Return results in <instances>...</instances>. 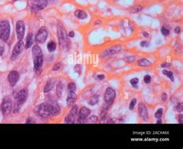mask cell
<instances>
[{"label": "cell", "instance_id": "cell-40", "mask_svg": "<svg viewBox=\"0 0 183 149\" xmlns=\"http://www.w3.org/2000/svg\"><path fill=\"white\" fill-rule=\"evenodd\" d=\"M176 110L178 113H179V112L180 113H181V112H182V103H180V104H178V105H177Z\"/></svg>", "mask_w": 183, "mask_h": 149}, {"label": "cell", "instance_id": "cell-33", "mask_svg": "<svg viewBox=\"0 0 183 149\" xmlns=\"http://www.w3.org/2000/svg\"><path fill=\"white\" fill-rule=\"evenodd\" d=\"M138 82H139V80L138 79V78H133V79H131V80H130V83H131V84L132 85L134 88H138Z\"/></svg>", "mask_w": 183, "mask_h": 149}, {"label": "cell", "instance_id": "cell-1", "mask_svg": "<svg viewBox=\"0 0 183 149\" xmlns=\"http://www.w3.org/2000/svg\"><path fill=\"white\" fill-rule=\"evenodd\" d=\"M57 35H58L59 43L60 48L69 49L70 46V41L68 39V34L63 25L60 24L57 27Z\"/></svg>", "mask_w": 183, "mask_h": 149}, {"label": "cell", "instance_id": "cell-2", "mask_svg": "<svg viewBox=\"0 0 183 149\" xmlns=\"http://www.w3.org/2000/svg\"><path fill=\"white\" fill-rule=\"evenodd\" d=\"M32 58L34 63V70H38L42 67L43 63V54L42 50L38 45H35L32 47Z\"/></svg>", "mask_w": 183, "mask_h": 149}, {"label": "cell", "instance_id": "cell-26", "mask_svg": "<svg viewBox=\"0 0 183 149\" xmlns=\"http://www.w3.org/2000/svg\"><path fill=\"white\" fill-rule=\"evenodd\" d=\"M141 10H142V6L139 5H137L131 7V8L129 9V12L130 13H131V14H134V13H139V12L141 11Z\"/></svg>", "mask_w": 183, "mask_h": 149}, {"label": "cell", "instance_id": "cell-45", "mask_svg": "<svg viewBox=\"0 0 183 149\" xmlns=\"http://www.w3.org/2000/svg\"><path fill=\"white\" fill-rule=\"evenodd\" d=\"M104 79V75L103 74H99L98 76H97V80H103Z\"/></svg>", "mask_w": 183, "mask_h": 149}, {"label": "cell", "instance_id": "cell-39", "mask_svg": "<svg viewBox=\"0 0 183 149\" xmlns=\"http://www.w3.org/2000/svg\"><path fill=\"white\" fill-rule=\"evenodd\" d=\"M61 67V63H57V64H55L53 67V70H54V71H57V70H60V68Z\"/></svg>", "mask_w": 183, "mask_h": 149}, {"label": "cell", "instance_id": "cell-3", "mask_svg": "<svg viewBox=\"0 0 183 149\" xmlns=\"http://www.w3.org/2000/svg\"><path fill=\"white\" fill-rule=\"evenodd\" d=\"M10 35V25L6 20L0 22V39L3 42H7Z\"/></svg>", "mask_w": 183, "mask_h": 149}, {"label": "cell", "instance_id": "cell-35", "mask_svg": "<svg viewBox=\"0 0 183 149\" xmlns=\"http://www.w3.org/2000/svg\"><path fill=\"white\" fill-rule=\"evenodd\" d=\"M78 111H79V110H78V107L77 105H73V107H72L71 110H70V113L73 114L75 115H77L78 114Z\"/></svg>", "mask_w": 183, "mask_h": 149}, {"label": "cell", "instance_id": "cell-6", "mask_svg": "<svg viewBox=\"0 0 183 149\" xmlns=\"http://www.w3.org/2000/svg\"><path fill=\"white\" fill-rule=\"evenodd\" d=\"M24 49H25V44L24 43H23V40L18 41V43L15 45L13 53H12L11 60H16V58H17V57L22 54V52H23Z\"/></svg>", "mask_w": 183, "mask_h": 149}, {"label": "cell", "instance_id": "cell-52", "mask_svg": "<svg viewBox=\"0 0 183 149\" xmlns=\"http://www.w3.org/2000/svg\"><path fill=\"white\" fill-rule=\"evenodd\" d=\"M162 121L161 118H159L157 121V124H162Z\"/></svg>", "mask_w": 183, "mask_h": 149}, {"label": "cell", "instance_id": "cell-44", "mask_svg": "<svg viewBox=\"0 0 183 149\" xmlns=\"http://www.w3.org/2000/svg\"><path fill=\"white\" fill-rule=\"evenodd\" d=\"M141 46L142 47H148L149 46V43L148 42H146V41H142L141 43Z\"/></svg>", "mask_w": 183, "mask_h": 149}, {"label": "cell", "instance_id": "cell-8", "mask_svg": "<svg viewBox=\"0 0 183 149\" xmlns=\"http://www.w3.org/2000/svg\"><path fill=\"white\" fill-rule=\"evenodd\" d=\"M25 30H26V26H25L24 22L22 21V20L17 22L16 24V31L18 41L23 40L25 35Z\"/></svg>", "mask_w": 183, "mask_h": 149}, {"label": "cell", "instance_id": "cell-43", "mask_svg": "<svg viewBox=\"0 0 183 149\" xmlns=\"http://www.w3.org/2000/svg\"><path fill=\"white\" fill-rule=\"evenodd\" d=\"M182 117H183L182 114H179L178 116V121L180 125H181V124H182V119H183Z\"/></svg>", "mask_w": 183, "mask_h": 149}, {"label": "cell", "instance_id": "cell-34", "mask_svg": "<svg viewBox=\"0 0 183 149\" xmlns=\"http://www.w3.org/2000/svg\"><path fill=\"white\" fill-rule=\"evenodd\" d=\"M74 71L76 72V73H77L78 74L80 75L81 74V72H82V66L80 64H77L76 66L74 67Z\"/></svg>", "mask_w": 183, "mask_h": 149}, {"label": "cell", "instance_id": "cell-23", "mask_svg": "<svg viewBox=\"0 0 183 149\" xmlns=\"http://www.w3.org/2000/svg\"><path fill=\"white\" fill-rule=\"evenodd\" d=\"M161 32H162L163 36H168L169 35V33H170V27L166 24H164L162 29H161Z\"/></svg>", "mask_w": 183, "mask_h": 149}, {"label": "cell", "instance_id": "cell-36", "mask_svg": "<svg viewBox=\"0 0 183 149\" xmlns=\"http://www.w3.org/2000/svg\"><path fill=\"white\" fill-rule=\"evenodd\" d=\"M37 1L38 0H28V6L32 9Z\"/></svg>", "mask_w": 183, "mask_h": 149}, {"label": "cell", "instance_id": "cell-15", "mask_svg": "<svg viewBox=\"0 0 183 149\" xmlns=\"http://www.w3.org/2000/svg\"><path fill=\"white\" fill-rule=\"evenodd\" d=\"M47 5H48L47 0H38L32 9L36 10V11H39V10L45 9L47 6Z\"/></svg>", "mask_w": 183, "mask_h": 149}, {"label": "cell", "instance_id": "cell-32", "mask_svg": "<svg viewBox=\"0 0 183 149\" xmlns=\"http://www.w3.org/2000/svg\"><path fill=\"white\" fill-rule=\"evenodd\" d=\"M162 115H163V109L159 108V110L155 112V117L157 119H159L162 117Z\"/></svg>", "mask_w": 183, "mask_h": 149}, {"label": "cell", "instance_id": "cell-16", "mask_svg": "<svg viewBox=\"0 0 183 149\" xmlns=\"http://www.w3.org/2000/svg\"><path fill=\"white\" fill-rule=\"evenodd\" d=\"M51 107V114L53 116H58L60 114V107L58 103L54 102L50 105Z\"/></svg>", "mask_w": 183, "mask_h": 149}, {"label": "cell", "instance_id": "cell-53", "mask_svg": "<svg viewBox=\"0 0 183 149\" xmlns=\"http://www.w3.org/2000/svg\"><path fill=\"white\" fill-rule=\"evenodd\" d=\"M12 1H17V0H12Z\"/></svg>", "mask_w": 183, "mask_h": 149}, {"label": "cell", "instance_id": "cell-31", "mask_svg": "<svg viewBox=\"0 0 183 149\" xmlns=\"http://www.w3.org/2000/svg\"><path fill=\"white\" fill-rule=\"evenodd\" d=\"M135 59H136V57L135 56H128V57L124 58V60L127 63H133L135 60Z\"/></svg>", "mask_w": 183, "mask_h": 149}, {"label": "cell", "instance_id": "cell-30", "mask_svg": "<svg viewBox=\"0 0 183 149\" xmlns=\"http://www.w3.org/2000/svg\"><path fill=\"white\" fill-rule=\"evenodd\" d=\"M162 73H163L165 75V76H167L168 77L170 78L171 81H172V82H173V81H174V76H173V73H172V72L169 71V70H164L163 71H162Z\"/></svg>", "mask_w": 183, "mask_h": 149}, {"label": "cell", "instance_id": "cell-47", "mask_svg": "<svg viewBox=\"0 0 183 149\" xmlns=\"http://www.w3.org/2000/svg\"><path fill=\"white\" fill-rule=\"evenodd\" d=\"M175 32L176 33V34H178V33H180L181 32V29H180V27H176L175 29Z\"/></svg>", "mask_w": 183, "mask_h": 149}, {"label": "cell", "instance_id": "cell-11", "mask_svg": "<svg viewBox=\"0 0 183 149\" xmlns=\"http://www.w3.org/2000/svg\"><path fill=\"white\" fill-rule=\"evenodd\" d=\"M121 50V47L120 45H115L111 47H109L107 50H105L104 51H103L102 54H101V57H108V56L114 55V54H116L118 53H119Z\"/></svg>", "mask_w": 183, "mask_h": 149}, {"label": "cell", "instance_id": "cell-37", "mask_svg": "<svg viewBox=\"0 0 183 149\" xmlns=\"http://www.w3.org/2000/svg\"><path fill=\"white\" fill-rule=\"evenodd\" d=\"M136 103H137L136 98L132 99V101H131V103H130V105H129V109H130V110H133V109H134V107H135V104H136Z\"/></svg>", "mask_w": 183, "mask_h": 149}, {"label": "cell", "instance_id": "cell-13", "mask_svg": "<svg viewBox=\"0 0 183 149\" xmlns=\"http://www.w3.org/2000/svg\"><path fill=\"white\" fill-rule=\"evenodd\" d=\"M19 79H20V75L16 70H13L10 72L8 75V81L10 84L11 87H15V85L17 84Z\"/></svg>", "mask_w": 183, "mask_h": 149}, {"label": "cell", "instance_id": "cell-51", "mask_svg": "<svg viewBox=\"0 0 183 149\" xmlns=\"http://www.w3.org/2000/svg\"><path fill=\"white\" fill-rule=\"evenodd\" d=\"M2 53H3V47H0V57L2 55Z\"/></svg>", "mask_w": 183, "mask_h": 149}, {"label": "cell", "instance_id": "cell-27", "mask_svg": "<svg viewBox=\"0 0 183 149\" xmlns=\"http://www.w3.org/2000/svg\"><path fill=\"white\" fill-rule=\"evenodd\" d=\"M98 118L96 115H92L91 117H89L88 118H86L85 120V123L87 124H95L97 121Z\"/></svg>", "mask_w": 183, "mask_h": 149}, {"label": "cell", "instance_id": "cell-10", "mask_svg": "<svg viewBox=\"0 0 183 149\" xmlns=\"http://www.w3.org/2000/svg\"><path fill=\"white\" fill-rule=\"evenodd\" d=\"M47 36H48V32H47L46 28L43 27L39 29L36 36H35V39H36V42L39 43H43L47 40Z\"/></svg>", "mask_w": 183, "mask_h": 149}, {"label": "cell", "instance_id": "cell-50", "mask_svg": "<svg viewBox=\"0 0 183 149\" xmlns=\"http://www.w3.org/2000/svg\"><path fill=\"white\" fill-rule=\"evenodd\" d=\"M142 35L144 36V37H146V38H148L149 36V34H148V32H142Z\"/></svg>", "mask_w": 183, "mask_h": 149}, {"label": "cell", "instance_id": "cell-21", "mask_svg": "<svg viewBox=\"0 0 183 149\" xmlns=\"http://www.w3.org/2000/svg\"><path fill=\"white\" fill-rule=\"evenodd\" d=\"M32 44V33H29L26 37V43H25V49L28 50L29 48H30Z\"/></svg>", "mask_w": 183, "mask_h": 149}, {"label": "cell", "instance_id": "cell-12", "mask_svg": "<svg viewBox=\"0 0 183 149\" xmlns=\"http://www.w3.org/2000/svg\"><path fill=\"white\" fill-rule=\"evenodd\" d=\"M28 97V91L26 89H22L21 91H19L18 94L16 96V101L20 105H22L23 104H24L26 102V101L27 100Z\"/></svg>", "mask_w": 183, "mask_h": 149}, {"label": "cell", "instance_id": "cell-5", "mask_svg": "<svg viewBox=\"0 0 183 149\" xmlns=\"http://www.w3.org/2000/svg\"><path fill=\"white\" fill-rule=\"evenodd\" d=\"M13 108V102L9 97H5L2 99V102L1 104V110L3 115H8L11 112Z\"/></svg>", "mask_w": 183, "mask_h": 149}, {"label": "cell", "instance_id": "cell-42", "mask_svg": "<svg viewBox=\"0 0 183 149\" xmlns=\"http://www.w3.org/2000/svg\"><path fill=\"white\" fill-rule=\"evenodd\" d=\"M171 66L170 63H162V65H161V67H163V68H168V67H169Z\"/></svg>", "mask_w": 183, "mask_h": 149}, {"label": "cell", "instance_id": "cell-48", "mask_svg": "<svg viewBox=\"0 0 183 149\" xmlns=\"http://www.w3.org/2000/svg\"><path fill=\"white\" fill-rule=\"evenodd\" d=\"M101 23H102V22H101V20H96L95 23H94V26H97V25H101Z\"/></svg>", "mask_w": 183, "mask_h": 149}, {"label": "cell", "instance_id": "cell-29", "mask_svg": "<svg viewBox=\"0 0 183 149\" xmlns=\"http://www.w3.org/2000/svg\"><path fill=\"white\" fill-rule=\"evenodd\" d=\"M67 90L68 91H72V92H75L77 90V87H76V84L73 82H70L69 83L68 85H67Z\"/></svg>", "mask_w": 183, "mask_h": 149}, {"label": "cell", "instance_id": "cell-38", "mask_svg": "<svg viewBox=\"0 0 183 149\" xmlns=\"http://www.w3.org/2000/svg\"><path fill=\"white\" fill-rule=\"evenodd\" d=\"M144 81L145 84H150L151 81V76H149V75H145L144 77Z\"/></svg>", "mask_w": 183, "mask_h": 149}, {"label": "cell", "instance_id": "cell-20", "mask_svg": "<svg viewBox=\"0 0 183 149\" xmlns=\"http://www.w3.org/2000/svg\"><path fill=\"white\" fill-rule=\"evenodd\" d=\"M138 65L140 67H150L151 66V63L147 59H141L138 61Z\"/></svg>", "mask_w": 183, "mask_h": 149}, {"label": "cell", "instance_id": "cell-25", "mask_svg": "<svg viewBox=\"0 0 183 149\" xmlns=\"http://www.w3.org/2000/svg\"><path fill=\"white\" fill-rule=\"evenodd\" d=\"M57 48V43L54 41H50L47 44V50L49 52H54Z\"/></svg>", "mask_w": 183, "mask_h": 149}, {"label": "cell", "instance_id": "cell-24", "mask_svg": "<svg viewBox=\"0 0 183 149\" xmlns=\"http://www.w3.org/2000/svg\"><path fill=\"white\" fill-rule=\"evenodd\" d=\"M63 92V84L62 82H59L57 86V94L58 97H61Z\"/></svg>", "mask_w": 183, "mask_h": 149}, {"label": "cell", "instance_id": "cell-46", "mask_svg": "<svg viewBox=\"0 0 183 149\" xmlns=\"http://www.w3.org/2000/svg\"><path fill=\"white\" fill-rule=\"evenodd\" d=\"M74 36H75V33H74V32H73V31H70V32H69V33H68L69 37L73 38V37H74Z\"/></svg>", "mask_w": 183, "mask_h": 149}, {"label": "cell", "instance_id": "cell-7", "mask_svg": "<svg viewBox=\"0 0 183 149\" xmlns=\"http://www.w3.org/2000/svg\"><path fill=\"white\" fill-rule=\"evenodd\" d=\"M116 97V92L114 90L111 88H107L105 91V94L104 96V101L106 104H112L114 101Z\"/></svg>", "mask_w": 183, "mask_h": 149}, {"label": "cell", "instance_id": "cell-17", "mask_svg": "<svg viewBox=\"0 0 183 149\" xmlns=\"http://www.w3.org/2000/svg\"><path fill=\"white\" fill-rule=\"evenodd\" d=\"M77 99V94L75 92H72V91H69L68 95H67V98H66V104L67 105L70 106L75 102Z\"/></svg>", "mask_w": 183, "mask_h": 149}, {"label": "cell", "instance_id": "cell-9", "mask_svg": "<svg viewBox=\"0 0 183 149\" xmlns=\"http://www.w3.org/2000/svg\"><path fill=\"white\" fill-rule=\"evenodd\" d=\"M91 114V110L89 108L86 107H81L80 110L78 111V123L84 124L85 123V120H86L87 117H88V116Z\"/></svg>", "mask_w": 183, "mask_h": 149}, {"label": "cell", "instance_id": "cell-22", "mask_svg": "<svg viewBox=\"0 0 183 149\" xmlns=\"http://www.w3.org/2000/svg\"><path fill=\"white\" fill-rule=\"evenodd\" d=\"M54 86V81L52 80H49L48 82H47V84H46L45 88H44V93L50 92V91L53 89Z\"/></svg>", "mask_w": 183, "mask_h": 149}, {"label": "cell", "instance_id": "cell-28", "mask_svg": "<svg viewBox=\"0 0 183 149\" xmlns=\"http://www.w3.org/2000/svg\"><path fill=\"white\" fill-rule=\"evenodd\" d=\"M99 97L98 96H94L93 97H91V99H90V101H88V104H90V105H95V104H97V103H98L99 100H98Z\"/></svg>", "mask_w": 183, "mask_h": 149}, {"label": "cell", "instance_id": "cell-41", "mask_svg": "<svg viewBox=\"0 0 183 149\" xmlns=\"http://www.w3.org/2000/svg\"><path fill=\"white\" fill-rule=\"evenodd\" d=\"M162 100H163V101H166L168 100V95L166 93H163V94H162Z\"/></svg>", "mask_w": 183, "mask_h": 149}, {"label": "cell", "instance_id": "cell-49", "mask_svg": "<svg viewBox=\"0 0 183 149\" xmlns=\"http://www.w3.org/2000/svg\"><path fill=\"white\" fill-rule=\"evenodd\" d=\"M35 124V121L33 120H32L31 118H29L27 121H26V124Z\"/></svg>", "mask_w": 183, "mask_h": 149}, {"label": "cell", "instance_id": "cell-18", "mask_svg": "<svg viewBox=\"0 0 183 149\" xmlns=\"http://www.w3.org/2000/svg\"><path fill=\"white\" fill-rule=\"evenodd\" d=\"M76 117L77 115L73 114L72 113H69L68 114L66 115V117H65L64 123L65 124H74L75 121H76Z\"/></svg>", "mask_w": 183, "mask_h": 149}, {"label": "cell", "instance_id": "cell-19", "mask_svg": "<svg viewBox=\"0 0 183 149\" xmlns=\"http://www.w3.org/2000/svg\"><path fill=\"white\" fill-rule=\"evenodd\" d=\"M75 16L80 20H84L88 17V13L83 9H77L74 13Z\"/></svg>", "mask_w": 183, "mask_h": 149}, {"label": "cell", "instance_id": "cell-14", "mask_svg": "<svg viewBox=\"0 0 183 149\" xmlns=\"http://www.w3.org/2000/svg\"><path fill=\"white\" fill-rule=\"evenodd\" d=\"M138 113H139L140 117L144 121H147L148 119V114L147 108L143 103H140L139 105H138Z\"/></svg>", "mask_w": 183, "mask_h": 149}, {"label": "cell", "instance_id": "cell-4", "mask_svg": "<svg viewBox=\"0 0 183 149\" xmlns=\"http://www.w3.org/2000/svg\"><path fill=\"white\" fill-rule=\"evenodd\" d=\"M36 114L39 115V117L43 118H47L51 114V107L50 104L47 103H43L40 104L36 108Z\"/></svg>", "mask_w": 183, "mask_h": 149}]
</instances>
